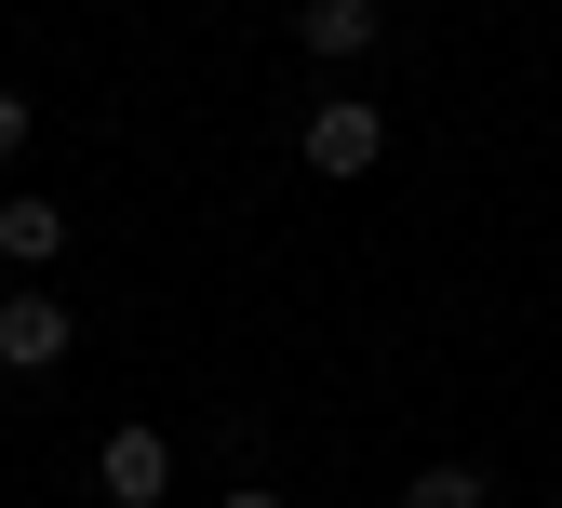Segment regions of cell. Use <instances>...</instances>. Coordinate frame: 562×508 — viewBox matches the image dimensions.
Wrapping results in <instances>:
<instances>
[{"mask_svg":"<svg viewBox=\"0 0 562 508\" xmlns=\"http://www.w3.org/2000/svg\"><path fill=\"white\" fill-rule=\"evenodd\" d=\"M228 508H281V495H268V482H241V495H228Z\"/></svg>","mask_w":562,"mask_h":508,"instance_id":"ba28073f","label":"cell"},{"mask_svg":"<svg viewBox=\"0 0 562 508\" xmlns=\"http://www.w3.org/2000/svg\"><path fill=\"white\" fill-rule=\"evenodd\" d=\"M67 335H81V321H67V295H0V361H14V375H54Z\"/></svg>","mask_w":562,"mask_h":508,"instance_id":"3957f363","label":"cell"},{"mask_svg":"<svg viewBox=\"0 0 562 508\" xmlns=\"http://www.w3.org/2000/svg\"><path fill=\"white\" fill-rule=\"evenodd\" d=\"M295 41H308L322 67H348V54H375V0H308V14H295Z\"/></svg>","mask_w":562,"mask_h":508,"instance_id":"277c9868","label":"cell"},{"mask_svg":"<svg viewBox=\"0 0 562 508\" xmlns=\"http://www.w3.org/2000/svg\"><path fill=\"white\" fill-rule=\"evenodd\" d=\"M402 508H496V495H482V469L442 455V469H415V482H402Z\"/></svg>","mask_w":562,"mask_h":508,"instance_id":"8992f818","label":"cell"},{"mask_svg":"<svg viewBox=\"0 0 562 508\" xmlns=\"http://www.w3.org/2000/svg\"><path fill=\"white\" fill-rule=\"evenodd\" d=\"M0 255H14V268H41V255H67V214L27 188V201H0Z\"/></svg>","mask_w":562,"mask_h":508,"instance_id":"5b68a950","label":"cell"},{"mask_svg":"<svg viewBox=\"0 0 562 508\" xmlns=\"http://www.w3.org/2000/svg\"><path fill=\"white\" fill-rule=\"evenodd\" d=\"M94 482H108V508H161L175 495V442H161V428H108Z\"/></svg>","mask_w":562,"mask_h":508,"instance_id":"7a4b0ae2","label":"cell"},{"mask_svg":"<svg viewBox=\"0 0 562 508\" xmlns=\"http://www.w3.org/2000/svg\"><path fill=\"white\" fill-rule=\"evenodd\" d=\"M27 148V94H0V161H14Z\"/></svg>","mask_w":562,"mask_h":508,"instance_id":"52a82bcc","label":"cell"},{"mask_svg":"<svg viewBox=\"0 0 562 508\" xmlns=\"http://www.w3.org/2000/svg\"><path fill=\"white\" fill-rule=\"evenodd\" d=\"M389 161V108H362V94H335V108H308V174H375Z\"/></svg>","mask_w":562,"mask_h":508,"instance_id":"6da1fadb","label":"cell"}]
</instances>
